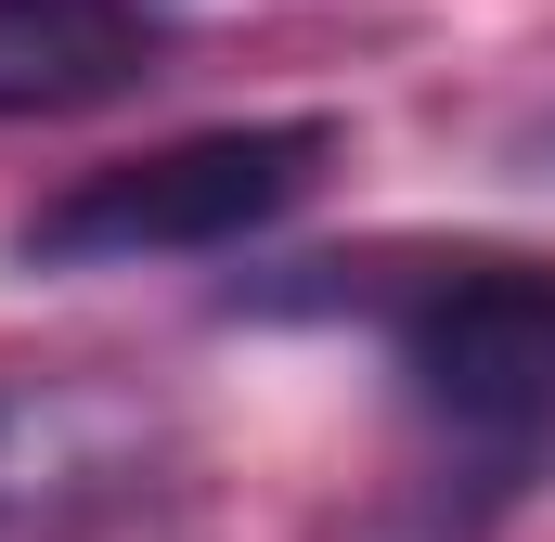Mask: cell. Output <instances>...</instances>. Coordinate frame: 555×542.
Returning a JSON list of instances; mask_svg holds the SVG:
<instances>
[{
	"label": "cell",
	"instance_id": "cell-1",
	"mask_svg": "<svg viewBox=\"0 0 555 542\" xmlns=\"http://www.w3.org/2000/svg\"><path fill=\"white\" fill-rule=\"evenodd\" d=\"M336 168L323 117H259V130H194L117 155V168H78L65 194H39L13 220V259L26 271H142V259H220L246 233H272L284 207Z\"/></svg>",
	"mask_w": 555,
	"mask_h": 542
},
{
	"label": "cell",
	"instance_id": "cell-2",
	"mask_svg": "<svg viewBox=\"0 0 555 542\" xmlns=\"http://www.w3.org/2000/svg\"><path fill=\"white\" fill-rule=\"evenodd\" d=\"M388 349L439 439L491 465L555 439V259H439L388 310Z\"/></svg>",
	"mask_w": 555,
	"mask_h": 542
},
{
	"label": "cell",
	"instance_id": "cell-3",
	"mask_svg": "<svg viewBox=\"0 0 555 542\" xmlns=\"http://www.w3.org/2000/svg\"><path fill=\"white\" fill-rule=\"evenodd\" d=\"M155 52H168L155 0H0V130L117 104L155 78Z\"/></svg>",
	"mask_w": 555,
	"mask_h": 542
},
{
	"label": "cell",
	"instance_id": "cell-4",
	"mask_svg": "<svg viewBox=\"0 0 555 542\" xmlns=\"http://www.w3.org/2000/svg\"><path fill=\"white\" fill-rule=\"evenodd\" d=\"M52 504V401L0 375V530Z\"/></svg>",
	"mask_w": 555,
	"mask_h": 542
},
{
	"label": "cell",
	"instance_id": "cell-5",
	"mask_svg": "<svg viewBox=\"0 0 555 542\" xmlns=\"http://www.w3.org/2000/svg\"><path fill=\"white\" fill-rule=\"evenodd\" d=\"M543 155H555V142H543Z\"/></svg>",
	"mask_w": 555,
	"mask_h": 542
}]
</instances>
